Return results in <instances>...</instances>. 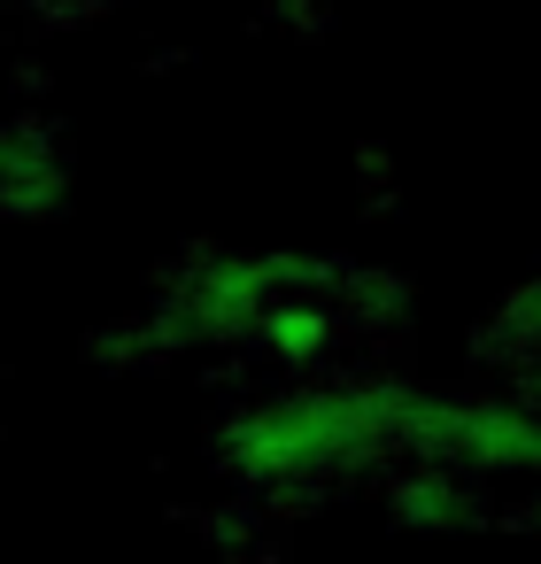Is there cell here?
Segmentation results:
<instances>
[{
  "mask_svg": "<svg viewBox=\"0 0 541 564\" xmlns=\"http://www.w3.org/2000/svg\"><path fill=\"white\" fill-rule=\"evenodd\" d=\"M410 394H418V379H402V371H317V379H286V387L240 402L217 425V464L256 502L310 495V487L379 471L387 456H402Z\"/></svg>",
  "mask_w": 541,
  "mask_h": 564,
  "instance_id": "obj_1",
  "label": "cell"
},
{
  "mask_svg": "<svg viewBox=\"0 0 541 564\" xmlns=\"http://www.w3.org/2000/svg\"><path fill=\"white\" fill-rule=\"evenodd\" d=\"M71 202V155L63 132L40 117H9L0 124V217L17 225H47Z\"/></svg>",
  "mask_w": 541,
  "mask_h": 564,
  "instance_id": "obj_2",
  "label": "cell"
},
{
  "mask_svg": "<svg viewBox=\"0 0 541 564\" xmlns=\"http://www.w3.org/2000/svg\"><path fill=\"white\" fill-rule=\"evenodd\" d=\"M387 518H394L402 533H418V541H464V533H479L495 510H487V495H479L472 479H456V471H441V464H402V471L387 479Z\"/></svg>",
  "mask_w": 541,
  "mask_h": 564,
  "instance_id": "obj_3",
  "label": "cell"
}]
</instances>
